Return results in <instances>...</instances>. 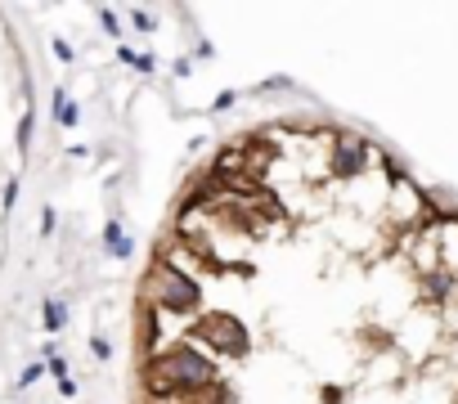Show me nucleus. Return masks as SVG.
I'll return each instance as SVG.
<instances>
[{"label":"nucleus","instance_id":"f257e3e1","mask_svg":"<svg viewBox=\"0 0 458 404\" xmlns=\"http://www.w3.org/2000/svg\"><path fill=\"white\" fill-rule=\"evenodd\" d=\"M144 301L158 305L162 314L185 319V314L203 310V283H198L189 269H180V265L158 261V256H153V265H149V274H144Z\"/></svg>","mask_w":458,"mask_h":404},{"label":"nucleus","instance_id":"f03ea898","mask_svg":"<svg viewBox=\"0 0 458 404\" xmlns=\"http://www.w3.org/2000/svg\"><path fill=\"white\" fill-rule=\"evenodd\" d=\"M189 337L203 342L212 355H225V360H243L247 355V323L234 319V314H221V310H207L203 319H194Z\"/></svg>","mask_w":458,"mask_h":404},{"label":"nucleus","instance_id":"7ed1b4c3","mask_svg":"<svg viewBox=\"0 0 458 404\" xmlns=\"http://www.w3.org/2000/svg\"><path fill=\"white\" fill-rule=\"evenodd\" d=\"M368 153H373V144H368L364 135H337V140H332L328 171H332L337 180H355V176H364Z\"/></svg>","mask_w":458,"mask_h":404},{"label":"nucleus","instance_id":"20e7f679","mask_svg":"<svg viewBox=\"0 0 458 404\" xmlns=\"http://www.w3.org/2000/svg\"><path fill=\"white\" fill-rule=\"evenodd\" d=\"M458 292V274L450 265H432L423 274V301L427 305H441V301H450V296Z\"/></svg>","mask_w":458,"mask_h":404},{"label":"nucleus","instance_id":"39448f33","mask_svg":"<svg viewBox=\"0 0 458 404\" xmlns=\"http://www.w3.org/2000/svg\"><path fill=\"white\" fill-rule=\"evenodd\" d=\"M103 243H108V256H117V261H126L130 256V238H126V229H121V220H108V225H103Z\"/></svg>","mask_w":458,"mask_h":404},{"label":"nucleus","instance_id":"423d86ee","mask_svg":"<svg viewBox=\"0 0 458 404\" xmlns=\"http://www.w3.org/2000/svg\"><path fill=\"white\" fill-rule=\"evenodd\" d=\"M54 117H59V126H76V103L68 99V90H54Z\"/></svg>","mask_w":458,"mask_h":404},{"label":"nucleus","instance_id":"0eeeda50","mask_svg":"<svg viewBox=\"0 0 458 404\" xmlns=\"http://www.w3.org/2000/svg\"><path fill=\"white\" fill-rule=\"evenodd\" d=\"M63 323H68V305H63L59 296H50V301H45V333H59Z\"/></svg>","mask_w":458,"mask_h":404},{"label":"nucleus","instance_id":"6e6552de","mask_svg":"<svg viewBox=\"0 0 458 404\" xmlns=\"http://www.w3.org/2000/svg\"><path fill=\"white\" fill-rule=\"evenodd\" d=\"M130 23H135V32H153V14H149V9H130Z\"/></svg>","mask_w":458,"mask_h":404},{"label":"nucleus","instance_id":"1a4fd4ad","mask_svg":"<svg viewBox=\"0 0 458 404\" xmlns=\"http://www.w3.org/2000/svg\"><path fill=\"white\" fill-rule=\"evenodd\" d=\"M32 144V112H23V121H18V149H27Z\"/></svg>","mask_w":458,"mask_h":404},{"label":"nucleus","instance_id":"9d476101","mask_svg":"<svg viewBox=\"0 0 458 404\" xmlns=\"http://www.w3.org/2000/svg\"><path fill=\"white\" fill-rule=\"evenodd\" d=\"M99 23H103V32H108V36H121V27H117V14H112V9H99Z\"/></svg>","mask_w":458,"mask_h":404},{"label":"nucleus","instance_id":"9b49d317","mask_svg":"<svg viewBox=\"0 0 458 404\" xmlns=\"http://www.w3.org/2000/svg\"><path fill=\"white\" fill-rule=\"evenodd\" d=\"M41 373H45V364H27V369H23V378H18V387H32V382L41 378Z\"/></svg>","mask_w":458,"mask_h":404},{"label":"nucleus","instance_id":"f8f14e48","mask_svg":"<svg viewBox=\"0 0 458 404\" xmlns=\"http://www.w3.org/2000/svg\"><path fill=\"white\" fill-rule=\"evenodd\" d=\"M90 351H94V360H108V355H112V346L103 342V337H90Z\"/></svg>","mask_w":458,"mask_h":404},{"label":"nucleus","instance_id":"ddd939ff","mask_svg":"<svg viewBox=\"0 0 458 404\" xmlns=\"http://www.w3.org/2000/svg\"><path fill=\"white\" fill-rule=\"evenodd\" d=\"M234 99H238V94H234V90H225V94H216V103H212V112H225V108H234Z\"/></svg>","mask_w":458,"mask_h":404},{"label":"nucleus","instance_id":"4468645a","mask_svg":"<svg viewBox=\"0 0 458 404\" xmlns=\"http://www.w3.org/2000/svg\"><path fill=\"white\" fill-rule=\"evenodd\" d=\"M14 202H18V180H9L5 185V211H14Z\"/></svg>","mask_w":458,"mask_h":404},{"label":"nucleus","instance_id":"2eb2a0df","mask_svg":"<svg viewBox=\"0 0 458 404\" xmlns=\"http://www.w3.org/2000/svg\"><path fill=\"white\" fill-rule=\"evenodd\" d=\"M54 225H59V216H54V211L45 207V216H41V234H54Z\"/></svg>","mask_w":458,"mask_h":404},{"label":"nucleus","instance_id":"dca6fc26","mask_svg":"<svg viewBox=\"0 0 458 404\" xmlns=\"http://www.w3.org/2000/svg\"><path fill=\"white\" fill-rule=\"evenodd\" d=\"M319 404H341V391H337V387H323V396H319Z\"/></svg>","mask_w":458,"mask_h":404},{"label":"nucleus","instance_id":"f3484780","mask_svg":"<svg viewBox=\"0 0 458 404\" xmlns=\"http://www.w3.org/2000/svg\"><path fill=\"white\" fill-rule=\"evenodd\" d=\"M54 54H59L63 63H72V45H68V41H54Z\"/></svg>","mask_w":458,"mask_h":404},{"label":"nucleus","instance_id":"a211bd4d","mask_svg":"<svg viewBox=\"0 0 458 404\" xmlns=\"http://www.w3.org/2000/svg\"><path fill=\"white\" fill-rule=\"evenodd\" d=\"M135 67H139V72H153V67H158V59H153V54H139Z\"/></svg>","mask_w":458,"mask_h":404}]
</instances>
